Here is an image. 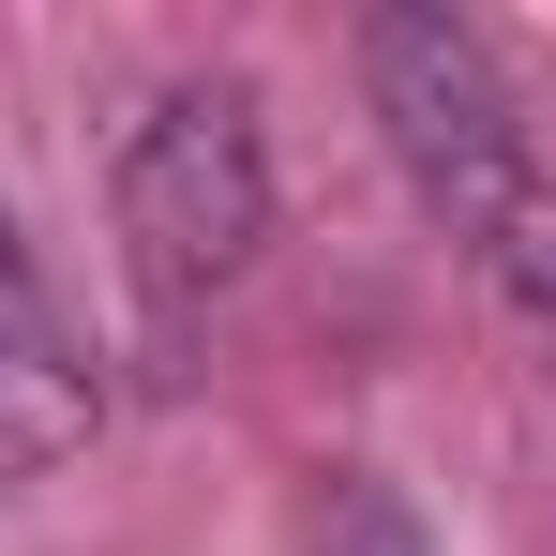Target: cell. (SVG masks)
Here are the masks:
<instances>
[{
	"label": "cell",
	"mask_w": 556,
	"mask_h": 556,
	"mask_svg": "<svg viewBox=\"0 0 556 556\" xmlns=\"http://www.w3.org/2000/svg\"><path fill=\"white\" fill-rule=\"evenodd\" d=\"M362 91H376L391 166L421 181V211L481 256V286L556 331V166L496 76V46L437 0H391V15H362Z\"/></svg>",
	"instance_id": "obj_1"
},
{
	"label": "cell",
	"mask_w": 556,
	"mask_h": 556,
	"mask_svg": "<svg viewBox=\"0 0 556 556\" xmlns=\"http://www.w3.org/2000/svg\"><path fill=\"white\" fill-rule=\"evenodd\" d=\"M91 421H105V391H91V346H76V316H61L46 256L15 241V211H0V481L61 466L76 437H91Z\"/></svg>",
	"instance_id": "obj_3"
},
{
	"label": "cell",
	"mask_w": 556,
	"mask_h": 556,
	"mask_svg": "<svg viewBox=\"0 0 556 556\" xmlns=\"http://www.w3.org/2000/svg\"><path fill=\"white\" fill-rule=\"evenodd\" d=\"M271 241V136H256V91L241 76H166L121 136V271L136 301L195 331L226 286L256 271Z\"/></svg>",
	"instance_id": "obj_2"
}]
</instances>
